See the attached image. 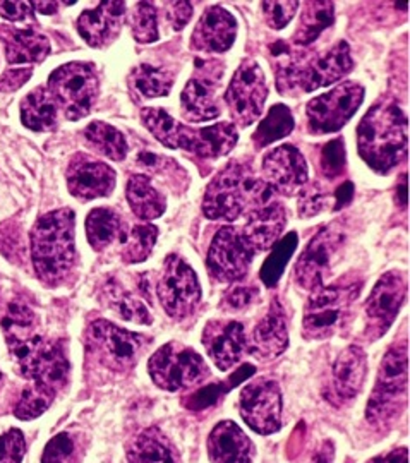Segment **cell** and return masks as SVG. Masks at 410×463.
I'll return each instance as SVG.
<instances>
[{
  "label": "cell",
  "instance_id": "cell-8",
  "mask_svg": "<svg viewBox=\"0 0 410 463\" xmlns=\"http://www.w3.org/2000/svg\"><path fill=\"white\" fill-rule=\"evenodd\" d=\"M99 76L93 64L69 62L50 74L49 93L69 120L88 116L99 99Z\"/></svg>",
  "mask_w": 410,
  "mask_h": 463
},
{
  "label": "cell",
  "instance_id": "cell-16",
  "mask_svg": "<svg viewBox=\"0 0 410 463\" xmlns=\"http://www.w3.org/2000/svg\"><path fill=\"white\" fill-rule=\"evenodd\" d=\"M254 254L243 231L224 227L215 233L206 266L215 280L234 283L246 277Z\"/></svg>",
  "mask_w": 410,
  "mask_h": 463
},
{
  "label": "cell",
  "instance_id": "cell-3",
  "mask_svg": "<svg viewBox=\"0 0 410 463\" xmlns=\"http://www.w3.org/2000/svg\"><path fill=\"white\" fill-rule=\"evenodd\" d=\"M141 120L165 148L182 149L201 158L225 156L239 139L237 128L232 122H220L205 129H193L155 107L143 109Z\"/></svg>",
  "mask_w": 410,
  "mask_h": 463
},
{
  "label": "cell",
  "instance_id": "cell-57",
  "mask_svg": "<svg viewBox=\"0 0 410 463\" xmlns=\"http://www.w3.org/2000/svg\"><path fill=\"white\" fill-rule=\"evenodd\" d=\"M0 384H2V376H0Z\"/></svg>",
  "mask_w": 410,
  "mask_h": 463
},
{
  "label": "cell",
  "instance_id": "cell-29",
  "mask_svg": "<svg viewBox=\"0 0 410 463\" xmlns=\"http://www.w3.org/2000/svg\"><path fill=\"white\" fill-rule=\"evenodd\" d=\"M0 38L5 45V57L9 64H38L50 53V42L45 34L32 28H0Z\"/></svg>",
  "mask_w": 410,
  "mask_h": 463
},
{
  "label": "cell",
  "instance_id": "cell-4",
  "mask_svg": "<svg viewBox=\"0 0 410 463\" xmlns=\"http://www.w3.org/2000/svg\"><path fill=\"white\" fill-rule=\"evenodd\" d=\"M362 290L361 279H342L314 290L302 321L306 340H329L344 328Z\"/></svg>",
  "mask_w": 410,
  "mask_h": 463
},
{
  "label": "cell",
  "instance_id": "cell-7",
  "mask_svg": "<svg viewBox=\"0 0 410 463\" xmlns=\"http://www.w3.org/2000/svg\"><path fill=\"white\" fill-rule=\"evenodd\" d=\"M262 179L243 164H229L208 184L203 198V215L210 220L232 222L249 208Z\"/></svg>",
  "mask_w": 410,
  "mask_h": 463
},
{
  "label": "cell",
  "instance_id": "cell-42",
  "mask_svg": "<svg viewBox=\"0 0 410 463\" xmlns=\"http://www.w3.org/2000/svg\"><path fill=\"white\" fill-rule=\"evenodd\" d=\"M297 210L300 218H311L323 213L325 210H333V193L316 181L308 184L299 193Z\"/></svg>",
  "mask_w": 410,
  "mask_h": 463
},
{
  "label": "cell",
  "instance_id": "cell-52",
  "mask_svg": "<svg viewBox=\"0 0 410 463\" xmlns=\"http://www.w3.org/2000/svg\"><path fill=\"white\" fill-rule=\"evenodd\" d=\"M0 16L9 21H24L32 16V4L28 2H0Z\"/></svg>",
  "mask_w": 410,
  "mask_h": 463
},
{
  "label": "cell",
  "instance_id": "cell-45",
  "mask_svg": "<svg viewBox=\"0 0 410 463\" xmlns=\"http://www.w3.org/2000/svg\"><path fill=\"white\" fill-rule=\"evenodd\" d=\"M345 166H347V155H345L344 139L342 137L331 139L321 148V155H319L321 174L329 181H335L344 175Z\"/></svg>",
  "mask_w": 410,
  "mask_h": 463
},
{
  "label": "cell",
  "instance_id": "cell-21",
  "mask_svg": "<svg viewBox=\"0 0 410 463\" xmlns=\"http://www.w3.org/2000/svg\"><path fill=\"white\" fill-rule=\"evenodd\" d=\"M367 374V357L359 345H348L331 367L325 398L335 407H342L361 393Z\"/></svg>",
  "mask_w": 410,
  "mask_h": 463
},
{
  "label": "cell",
  "instance_id": "cell-43",
  "mask_svg": "<svg viewBox=\"0 0 410 463\" xmlns=\"http://www.w3.org/2000/svg\"><path fill=\"white\" fill-rule=\"evenodd\" d=\"M131 32L134 40L139 43H153L158 40V17L153 4L139 2L134 5Z\"/></svg>",
  "mask_w": 410,
  "mask_h": 463
},
{
  "label": "cell",
  "instance_id": "cell-2",
  "mask_svg": "<svg viewBox=\"0 0 410 463\" xmlns=\"http://www.w3.org/2000/svg\"><path fill=\"white\" fill-rule=\"evenodd\" d=\"M74 212L62 208L40 216L32 229V261L38 279L49 287L64 281L76 263Z\"/></svg>",
  "mask_w": 410,
  "mask_h": 463
},
{
  "label": "cell",
  "instance_id": "cell-28",
  "mask_svg": "<svg viewBox=\"0 0 410 463\" xmlns=\"http://www.w3.org/2000/svg\"><path fill=\"white\" fill-rule=\"evenodd\" d=\"M354 69V61L350 55V49L345 42L337 43L329 50L327 55L316 57L308 69L304 81H302V93H311L319 88L337 83L344 80L345 76Z\"/></svg>",
  "mask_w": 410,
  "mask_h": 463
},
{
  "label": "cell",
  "instance_id": "cell-26",
  "mask_svg": "<svg viewBox=\"0 0 410 463\" xmlns=\"http://www.w3.org/2000/svg\"><path fill=\"white\" fill-rule=\"evenodd\" d=\"M237 34L235 17L227 9L215 5L210 7L201 19L191 36V47L199 52L222 53L234 45Z\"/></svg>",
  "mask_w": 410,
  "mask_h": 463
},
{
  "label": "cell",
  "instance_id": "cell-6",
  "mask_svg": "<svg viewBox=\"0 0 410 463\" xmlns=\"http://www.w3.org/2000/svg\"><path fill=\"white\" fill-rule=\"evenodd\" d=\"M7 344L16 357L21 373L33 380V384L52 393H57L66 384L69 361L61 344L32 335L7 336Z\"/></svg>",
  "mask_w": 410,
  "mask_h": 463
},
{
  "label": "cell",
  "instance_id": "cell-39",
  "mask_svg": "<svg viewBox=\"0 0 410 463\" xmlns=\"http://www.w3.org/2000/svg\"><path fill=\"white\" fill-rule=\"evenodd\" d=\"M254 367L253 365H243L239 367L229 380L220 381V383H214L208 386H203L201 390H197L196 393H193L191 397L184 400V405L189 411H203L215 405L220 398L227 395L232 388L239 386L243 381H247L253 374H254Z\"/></svg>",
  "mask_w": 410,
  "mask_h": 463
},
{
  "label": "cell",
  "instance_id": "cell-15",
  "mask_svg": "<svg viewBox=\"0 0 410 463\" xmlns=\"http://www.w3.org/2000/svg\"><path fill=\"white\" fill-rule=\"evenodd\" d=\"M266 99L268 86L262 67L254 61H244L235 71L225 93L230 116L239 128H247L262 117Z\"/></svg>",
  "mask_w": 410,
  "mask_h": 463
},
{
  "label": "cell",
  "instance_id": "cell-31",
  "mask_svg": "<svg viewBox=\"0 0 410 463\" xmlns=\"http://www.w3.org/2000/svg\"><path fill=\"white\" fill-rule=\"evenodd\" d=\"M132 213L143 222H151L164 215L167 203L164 194L153 187L148 175H132L126 189Z\"/></svg>",
  "mask_w": 410,
  "mask_h": 463
},
{
  "label": "cell",
  "instance_id": "cell-54",
  "mask_svg": "<svg viewBox=\"0 0 410 463\" xmlns=\"http://www.w3.org/2000/svg\"><path fill=\"white\" fill-rule=\"evenodd\" d=\"M367 463H409V451L407 448H396L386 455H379Z\"/></svg>",
  "mask_w": 410,
  "mask_h": 463
},
{
  "label": "cell",
  "instance_id": "cell-18",
  "mask_svg": "<svg viewBox=\"0 0 410 463\" xmlns=\"http://www.w3.org/2000/svg\"><path fill=\"white\" fill-rule=\"evenodd\" d=\"M225 67L218 61H197L195 74L181 95L182 116L191 122H205L220 116L216 91Z\"/></svg>",
  "mask_w": 410,
  "mask_h": 463
},
{
  "label": "cell",
  "instance_id": "cell-35",
  "mask_svg": "<svg viewBox=\"0 0 410 463\" xmlns=\"http://www.w3.org/2000/svg\"><path fill=\"white\" fill-rule=\"evenodd\" d=\"M101 298L115 315L126 321L141 323V325H151L153 321L147 306L139 298H134L131 292L122 288V285L117 281L109 280L103 285Z\"/></svg>",
  "mask_w": 410,
  "mask_h": 463
},
{
  "label": "cell",
  "instance_id": "cell-17",
  "mask_svg": "<svg viewBox=\"0 0 410 463\" xmlns=\"http://www.w3.org/2000/svg\"><path fill=\"white\" fill-rule=\"evenodd\" d=\"M407 298V277L402 271H388L377 280L366 302V336L375 342L394 325Z\"/></svg>",
  "mask_w": 410,
  "mask_h": 463
},
{
  "label": "cell",
  "instance_id": "cell-38",
  "mask_svg": "<svg viewBox=\"0 0 410 463\" xmlns=\"http://www.w3.org/2000/svg\"><path fill=\"white\" fill-rule=\"evenodd\" d=\"M84 137L99 153L114 162H122L128 156V143L124 134L107 122H91L84 129Z\"/></svg>",
  "mask_w": 410,
  "mask_h": 463
},
{
  "label": "cell",
  "instance_id": "cell-5",
  "mask_svg": "<svg viewBox=\"0 0 410 463\" xmlns=\"http://www.w3.org/2000/svg\"><path fill=\"white\" fill-rule=\"evenodd\" d=\"M409 393V347L407 340L395 342L385 354L377 384L367 402L366 419L373 424L390 422L402 412Z\"/></svg>",
  "mask_w": 410,
  "mask_h": 463
},
{
  "label": "cell",
  "instance_id": "cell-37",
  "mask_svg": "<svg viewBox=\"0 0 410 463\" xmlns=\"http://www.w3.org/2000/svg\"><path fill=\"white\" fill-rule=\"evenodd\" d=\"M129 83L143 99H160L170 93L174 86V72L164 67L141 64L132 71Z\"/></svg>",
  "mask_w": 410,
  "mask_h": 463
},
{
  "label": "cell",
  "instance_id": "cell-13",
  "mask_svg": "<svg viewBox=\"0 0 410 463\" xmlns=\"http://www.w3.org/2000/svg\"><path fill=\"white\" fill-rule=\"evenodd\" d=\"M157 292L165 313L176 321L195 315L201 300V287L195 269L176 254L167 258Z\"/></svg>",
  "mask_w": 410,
  "mask_h": 463
},
{
  "label": "cell",
  "instance_id": "cell-20",
  "mask_svg": "<svg viewBox=\"0 0 410 463\" xmlns=\"http://www.w3.org/2000/svg\"><path fill=\"white\" fill-rule=\"evenodd\" d=\"M262 175L275 193L292 196L308 183V164L296 146L281 145L264 155Z\"/></svg>",
  "mask_w": 410,
  "mask_h": 463
},
{
  "label": "cell",
  "instance_id": "cell-33",
  "mask_svg": "<svg viewBox=\"0 0 410 463\" xmlns=\"http://www.w3.org/2000/svg\"><path fill=\"white\" fill-rule=\"evenodd\" d=\"M335 23L333 2H306L300 13L299 26L294 33V43L299 47H310L319 34Z\"/></svg>",
  "mask_w": 410,
  "mask_h": 463
},
{
  "label": "cell",
  "instance_id": "cell-25",
  "mask_svg": "<svg viewBox=\"0 0 410 463\" xmlns=\"http://www.w3.org/2000/svg\"><path fill=\"white\" fill-rule=\"evenodd\" d=\"M124 14V2H101L97 9H86L81 13L76 21V28L90 47L101 49L114 42L120 32Z\"/></svg>",
  "mask_w": 410,
  "mask_h": 463
},
{
  "label": "cell",
  "instance_id": "cell-46",
  "mask_svg": "<svg viewBox=\"0 0 410 463\" xmlns=\"http://www.w3.org/2000/svg\"><path fill=\"white\" fill-rule=\"evenodd\" d=\"M299 2H262V16L272 30H283L296 16Z\"/></svg>",
  "mask_w": 410,
  "mask_h": 463
},
{
  "label": "cell",
  "instance_id": "cell-50",
  "mask_svg": "<svg viewBox=\"0 0 410 463\" xmlns=\"http://www.w3.org/2000/svg\"><path fill=\"white\" fill-rule=\"evenodd\" d=\"M165 14L172 30L181 32L193 17V5L189 2H165Z\"/></svg>",
  "mask_w": 410,
  "mask_h": 463
},
{
  "label": "cell",
  "instance_id": "cell-19",
  "mask_svg": "<svg viewBox=\"0 0 410 463\" xmlns=\"http://www.w3.org/2000/svg\"><path fill=\"white\" fill-rule=\"evenodd\" d=\"M241 415L258 434H273L281 426V392L272 380L249 383L241 392Z\"/></svg>",
  "mask_w": 410,
  "mask_h": 463
},
{
  "label": "cell",
  "instance_id": "cell-47",
  "mask_svg": "<svg viewBox=\"0 0 410 463\" xmlns=\"http://www.w3.org/2000/svg\"><path fill=\"white\" fill-rule=\"evenodd\" d=\"M260 298V290L253 285H239L232 287L229 292L224 296L220 302V309L225 313H234V311H244L251 307Z\"/></svg>",
  "mask_w": 410,
  "mask_h": 463
},
{
  "label": "cell",
  "instance_id": "cell-53",
  "mask_svg": "<svg viewBox=\"0 0 410 463\" xmlns=\"http://www.w3.org/2000/svg\"><path fill=\"white\" fill-rule=\"evenodd\" d=\"M354 198V184L344 183L333 191V210H342Z\"/></svg>",
  "mask_w": 410,
  "mask_h": 463
},
{
  "label": "cell",
  "instance_id": "cell-14",
  "mask_svg": "<svg viewBox=\"0 0 410 463\" xmlns=\"http://www.w3.org/2000/svg\"><path fill=\"white\" fill-rule=\"evenodd\" d=\"M275 194L277 193L262 181L253 203L249 204L246 227L243 233L254 252H264L273 248L287 225V210L275 199Z\"/></svg>",
  "mask_w": 410,
  "mask_h": 463
},
{
  "label": "cell",
  "instance_id": "cell-11",
  "mask_svg": "<svg viewBox=\"0 0 410 463\" xmlns=\"http://www.w3.org/2000/svg\"><path fill=\"white\" fill-rule=\"evenodd\" d=\"M345 244L344 227L338 222L321 227L302 254L294 268L297 285L306 290H318L325 287V281L337 263Z\"/></svg>",
  "mask_w": 410,
  "mask_h": 463
},
{
  "label": "cell",
  "instance_id": "cell-55",
  "mask_svg": "<svg viewBox=\"0 0 410 463\" xmlns=\"http://www.w3.org/2000/svg\"><path fill=\"white\" fill-rule=\"evenodd\" d=\"M335 458V449L331 441H323L321 447L318 448L310 458L308 463H333Z\"/></svg>",
  "mask_w": 410,
  "mask_h": 463
},
{
  "label": "cell",
  "instance_id": "cell-49",
  "mask_svg": "<svg viewBox=\"0 0 410 463\" xmlns=\"http://www.w3.org/2000/svg\"><path fill=\"white\" fill-rule=\"evenodd\" d=\"M74 453V441L69 438V434H57L52 438L49 445L45 447L42 463H67Z\"/></svg>",
  "mask_w": 410,
  "mask_h": 463
},
{
  "label": "cell",
  "instance_id": "cell-23",
  "mask_svg": "<svg viewBox=\"0 0 410 463\" xmlns=\"http://www.w3.org/2000/svg\"><path fill=\"white\" fill-rule=\"evenodd\" d=\"M203 345L220 371L239 364L249 350L246 330L239 321H210L203 331Z\"/></svg>",
  "mask_w": 410,
  "mask_h": 463
},
{
  "label": "cell",
  "instance_id": "cell-24",
  "mask_svg": "<svg viewBox=\"0 0 410 463\" xmlns=\"http://www.w3.org/2000/svg\"><path fill=\"white\" fill-rule=\"evenodd\" d=\"M289 347V321L280 300L273 298L268 313L253 331L249 352L260 361H272L280 357Z\"/></svg>",
  "mask_w": 410,
  "mask_h": 463
},
{
  "label": "cell",
  "instance_id": "cell-34",
  "mask_svg": "<svg viewBox=\"0 0 410 463\" xmlns=\"http://www.w3.org/2000/svg\"><path fill=\"white\" fill-rule=\"evenodd\" d=\"M88 242L95 250H103L114 244L115 241H124L122 220L110 208H97L86 218Z\"/></svg>",
  "mask_w": 410,
  "mask_h": 463
},
{
  "label": "cell",
  "instance_id": "cell-40",
  "mask_svg": "<svg viewBox=\"0 0 410 463\" xmlns=\"http://www.w3.org/2000/svg\"><path fill=\"white\" fill-rule=\"evenodd\" d=\"M297 244H299V237H297L296 232H289L272 248V252L266 258L264 265L262 266V271H260L262 281L268 288H272L279 283L292 254L296 252Z\"/></svg>",
  "mask_w": 410,
  "mask_h": 463
},
{
  "label": "cell",
  "instance_id": "cell-30",
  "mask_svg": "<svg viewBox=\"0 0 410 463\" xmlns=\"http://www.w3.org/2000/svg\"><path fill=\"white\" fill-rule=\"evenodd\" d=\"M129 463H179L174 445L165 438L164 432L149 428L138 434L128 448Z\"/></svg>",
  "mask_w": 410,
  "mask_h": 463
},
{
  "label": "cell",
  "instance_id": "cell-36",
  "mask_svg": "<svg viewBox=\"0 0 410 463\" xmlns=\"http://www.w3.org/2000/svg\"><path fill=\"white\" fill-rule=\"evenodd\" d=\"M296 120L287 105H273L270 112L262 118L256 133L253 134V143L258 149L266 148L275 141L283 139L294 131Z\"/></svg>",
  "mask_w": 410,
  "mask_h": 463
},
{
  "label": "cell",
  "instance_id": "cell-10",
  "mask_svg": "<svg viewBox=\"0 0 410 463\" xmlns=\"http://www.w3.org/2000/svg\"><path fill=\"white\" fill-rule=\"evenodd\" d=\"M148 371L155 384L167 392H179L210 376L208 365L196 350L177 342L158 348L149 357Z\"/></svg>",
  "mask_w": 410,
  "mask_h": 463
},
{
  "label": "cell",
  "instance_id": "cell-32",
  "mask_svg": "<svg viewBox=\"0 0 410 463\" xmlns=\"http://www.w3.org/2000/svg\"><path fill=\"white\" fill-rule=\"evenodd\" d=\"M21 120L34 133L52 131L57 126V103L47 88H36L21 101Z\"/></svg>",
  "mask_w": 410,
  "mask_h": 463
},
{
  "label": "cell",
  "instance_id": "cell-48",
  "mask_svg": "<svg viewBox=\"0 0 410 463\" xmlns=\"http://www.w3.org/2000/svg\"><path fill=\"white\" fill-rule=\"evenodd\" d=\"M26 453V439L19 430L0 436V463H21Z\"/></svg>",
  "mask_w": 410,
  "mask_h": 463
},
{
  "label": "cell",
  "instance_id": "cell-22",
  "mask_svg": "<svg viewBox=\"0 0 410 463\" xmlns=\"http://www.w3.org/2000/svg\"><path fill=\"white\" fill-rule=\"evenodd\" d=\"M67 187L74 198H105L114 193L115 172L110 165L78 153L67 166Z\"/></svg>",
  "mask_w": 410,
  "mask_h": 463
},
{
  "label": "cell",
  "instance_id": "cell-41",
  "mask_svg": "<svg viewBox=\"0 0 410 463\" xmlns=\"http://www.w3.org/2000/svg\"><path fill=\"white\" fill-rule=\"evenodd\" d=\"M157 239H158V229L155 225H136L124 237L122 260L128 265H138L147 261L157 244Z\"/></svg>",
  "mask_w": 410,
  "mask_h": 463
},
{
  "label": "cell",
  "instance_id": "cell-56",
  "mask_svg": "<svg viewBox=\"0 0 410 463\" xmlns=\"http://www.w3.org/2000/svg\"><path fill=\"white\" fill-rule=\"evenodd\" d=\"M32 7H34L42 14H53L59 7L57 2H32Z\"/></svg>",
  "mask_w": 410,
  "mask_h": 463
},
{
  "label": "cell",
  "instance_id": "cell-1",
  "mask_svg": "<svg viewBox=\"0 0 410 463\" xmlns=\"http://www.w3.org/2000/svg\"><path fill=\"white\" fill-rule=\"evenodd\" d=\"M407 116L390 99L375 103L358 128L362 160L377 174H388L407 155Z\"/></svg>",
  "mask_w": 410,
  "mask_h": 463
},
{
  "label": "cell",
  "instance_id": "cell-27",
  "mask_svg": "<svg viewBox=\"0 0 410 463\" xmlns=\"http://www.w3.org/2000/svg\"><path fill=\"white\" fill-rule=\"evenodd\" d=\"M208 455L214 463H251L254 447L237 424L224 420L208 438Z\"/></svg>",
  "mask_w": 410,
  "mask_h": 463
},
{
  "label": "cell",
  "instance_id": "cell-44",
  "mask_svg": "<svg viewBox=\"0 0 410 463\" xmlns=\"http://www.w3.org/2000/svg\"><path fill=\"white\" fill-rule=\"evenodd\" d=\"M53 398H55V393H52L42 386L32 384L30 388H26L23 392V395L17 402L14 414H16L17 419H23V420L36 419L38 415L43 414L49 409Z\"/></svg>",
  "mask_w": 410,
  "mask_h": 463
},
{
  "label": "cell",
  "instance_id": "cell-12",
  "mask_svg": "<svg viewBox=\"0 0 410 463\" xmlns=\"http://www.w3.org/2000/svg\"><path fill=\"white\" fill-rule=\"evenodd\" d=\"M364 101V88L361 84L345 81L329 90L306 107L308 129L314 136H323L340 131L345 124L356 116Z\"/></svg>",
  "mask_w": 410,
  "mask_h": 463
},
{
  "label": "cell",
  "instance_id": "cell-51",
  "mask_svg": "<svg viewBox=\"0 0 410 463\" xmlns=\"http://www.w3.org/2000/svg\"><path fill=\"white\" fill-rule=\"evenodd\" d=\"M33 69L32 67H23V69H9L2 74L0 78V91L2 93H13L19 90L23 84L28 83L32 78Z\"/></svg>",
  "mask_w": 410,
  "mask_h": 463
},
{
  "label": "cell",
  "instance_id": "cell-9",
  "mask_svg": "<svg viewBox=\"0 0 410 463\" xmlns=\"http://www.w3.org/2000/svg\"><path fill=\"white\" fill-rule=\"evenodd\" d=\"M149 338L132 331L122 330L112 323L99 319L86 331V345L90 354L100 363L115 373L132 369L139 361Z\"/></svg>",
  "mask_w": 410,
  "mask_h": 463
}]
</instances>
